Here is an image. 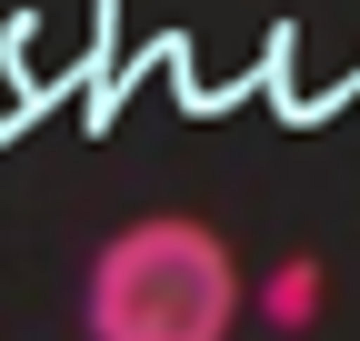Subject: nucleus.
I'll return each mask as SVG.
<instances>
[{"label": "nucleus", "instance_id": "1", "mask_svg": "<svg viewBox=\"0 0 360 341\" xmlns=\"http://www.w3.org/2000/svg\"><path fill=\"white\" fill-rule=\"evenodd\" d=\"M240 261L191 211H141L90 251L80 331L90 341H231L240 321Z\"/></svg>", "mask_w": 360, "mask_h": 341}, {"label": "nucleus", "instance_id": "2", "mask_svg": "<svg viewBox=\"0 0 360 341\" xmlns=\"http://www.w3.org/2000/svg\"><path fill=\"white\" fill-rule=\"evenodd\" d=\"M260 321L270 331H310L321 321V261H310V251H290V261L260 281Z\"/></svg>", "mask_w": 360, "mask_h": 341}]
</instances>
